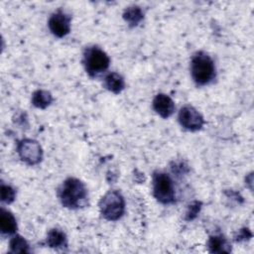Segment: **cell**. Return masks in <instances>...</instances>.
Returning a JSON list of instances; mask_svg holds the SVG:
<instances>
[{
    "label": "cell",
    "instance_id": "6da1fadb",
    "mask_svg": "<svg viewBox=\"0 0 254 254\" xmlns=\"http://www.w3.org/2000/svg\"><path fill=\"white\" fill-rule=\"evenodd\" d=\"M59 197L63 206L78 209L87 204L88 192L85 185L76 178H67L59 190Z\"/></svg>",
    "mask_w": 254,
    "mask_h": 254
},
{
    "label": "cell",
    "instance_id": "7a4b0ae2",
    "mask_svg": "<svg viewBox=\"0 0 254 254\" xmlns=\"http://www.w3.org/2000/svg\"><path fill=\"white\" fill-rule=\"evenodd\" d=\"M190 75L195 84L202 86L213 81L216 76V67L211 57L202 52H196L190 60Z\"/></svg>",
    "mask_w": 254,
    "mask_h": 254
},
{
    "label": "cell",
    "instance_id": "3957f363",
    "mask_svg": "<svg viewBox=\"0 0 254 254\" xmlns=\"http://www.w3.org/2000/svg\"><path fill=\"white\" fill-rule=\"evenodd\" d=\"M82 64L87 74L94 77L104 72L109 67L110 59L99 47L91 46L84 50Z\"/></svg>",
    "mask_w": 254,
    "mask_h": 254
},
{
    "label": "cell",
    "instance_id": "277c9868",
    "mask_svg": "<svg viewBox=\"0 0 254 254\" xmlns=\"http://www.w3.org/2000/svg\"><path fill=\"white\" fill-rule=\"evenodd\" d=\"M99 211L106 220L120 219L125 212V199L121 192L118 190L107 191L99 201Z\"/></svg>",
    "mask_w": 254,
    "mask_h": 254
},
{
    "label": "cell",
    "instance_id": "5b68a950",
    "mask_svg": "<svg viewBox=\"0 0 254 254\" xmlns=\"http://www.w3.org/2000/svg\"><path fill=\"white\" fill-rule=\"evenodd\" d=\"M153 195L163 204L175 202L176 190L175 185L169 174L156 172L153 175Z\"/></svg>",
    "mask_w": 254,
    "mask_h": 254
},
{
    "label": "cell",
    "instance_id": "8992f818",
    "mask_svg": "<svg viewBox=\"0 0 254 254\" xmlns=\"http://www.w3.org/2000/svg\"><path fill=\"white\" fill-rule=\"evenodd\" d=\"M17 153L20 159L27 165L34 166L43 159V149L34 139H22L18 142Z\"/></svg>",
    "mask_w": 254,
    "mask_h": 254
},
{
    "label": "cell",
    "instance_id": "52a82bcc",
    "mask_svg": "<svg viewBox=\"0 0 254 254\" xmlns=\"http://www.w3.org/2000/svg\"><path fill=\"white\" fill-rule=\"evenodd\" d=\"M178 120L184 129L191 132L200 130L204 125L202 115L191 105H185L180 109Z\"/></svg>",
    "mask_w": 254,
    "mask_h": 254
},
{
    "label": "cell",
    "instance_id": "ba28073f",
    "mask_svg": "<svg viewBox=\"0 0 254 254\" xmlns=\"http://www.w3.org/2000/svg\"><path fill=\"white\" fill-rule=\"evenodd\" d=\"M48 27L54 36L64 38L70 32L71 17L65 11L59 9L50 16Z\"/></svg>",
    "mask_w": 254,
    "mask_h": 254
},
{
    "label": "cell",
    "instance_id": "9c48e42d",
    "mask_svg": "<svg viewBox=\"0 0 254 254\" xmlns=\"http://www.w3.org/2000/svg\"><path fill=\"white\" fill-rule=\"evenodd\" d=\"M153 109L162 118H169L176 109L174 100L165 93H158L153 99Z\"/></svg>",
    "mask_w": 254,
    "mask_h": 254
},
{
    "label": "cell",
    "instance_id": "30bf717a",
    "mask_svg": "<svg viewBox=\"0 0 254 254\" xmlns=\"http://www.w3.org/2000/svg\"><path fill=\"white\" fill-rule=\"evenodd\" d=\"M17 228H18L17 220H16L14 214L5 208H1L0 230H1L2 234H5V235L15 234L17 231Z\"/></svg>",
    "mask_w": 254,
    "mask_h": 254
},
{
    "label": "cell",
    "instance_id": "8fae6325",
    "mask_svg": "<svg viewBox=\"0 0 254 254\" xmlns=\"http://www.w3.org/2000/svg\"><path fill=\"white\" fill-rule=\"evenodd\" d=\"M207 248L210 253H229L231 251L230 244L226 238L220 234L209 236Z\"/></svg>",
    "mask_w": 254,
    "mask_h": 254
},
{
    "label": "cell",
    "instance_id": "7c38bea8",
    "mask_svg": "<svg viewBox=\"0 0 254 254\" xmlns=\"http://www.w3.org/2000/svg\"><path fill=\"white\" fill-rule=\"evenodd\" d=\"M103 84L107 90L115 94L120 93L125 88V80L123 76L114 71L106 74Z\"/></svg>",
    "mask_w": 254,
    "mask_h": 254
},
{
    "label": "cell",
    "instance_id": "4fadbf2b",
    "mask_svg": "<svg viewBox=\"0 0 254 254\" xmlns=\"http://www.w3.org/2000/svg\"><path fill=\"white\" fill-rule=\"evenodd\" d=\"M122 17L124 21L128 24V26L133 28L138 26L144 19V12L141 7L137 5H132L124 10Z\"/></svg>",
    "mask_w": 254,
    "mask_h": 254
},
{
    "label": "cell",
    "instance_id": "5bb4252c",
    "mask_svg": "<svg viewBox=\"0 0 254 254\" xmlns=\"http://www.w3.org/2000/svg\"><path fill=\"white\" fill-rule=\"evenodd\" d=\"M47 244L51 248H64L67 246L65 233L58 228H53L48 232Z\"/></svg>",
    "mask_w": 254,
    "mask_h": 254
},
{
    "label": "cell",
    "instance_id": "9a60e30c",
    "mask_svg": "<svg viewBox=\"0 0 254 254\" xmlns=\"http://www.w3.org/2000/svg\"><path fill=\"white\" fill-rule=\"evenodd\" d=\"M54 98L50 91L45 89H38L33 92L32 94V104L40 109H46L48 106H50L53 102Z\"/></svg>",
    "mask_w": 254,
    "mask_h": 254
},
{
    "label": "cell",
    "instance_id": "2e32d148",
    "mask_svg": "<svg viewBox=\"0 0 254 254\" xmlns=\"http://www.w3.org/2000/svg\"><path fill=\"white\" fill-rule=\"evenodd\" d=\"M9 248H10V252L12 253H29L30 252L28 242L23 236L19 234H16L12 237V239L9 242Z\"/></svg>",
    "mask_w": 254,
    "mask_h": 254
},
{
    "label": "cell",
    "instance_id": "e0dca14e",
    "mask_svg": "<svg viewBox=\"0 0 254 254\" xmlns=\"http://www.w3.org/2000/svg\"><path fill=\"white\" fill-rule=\"evenodd\" d=\"M0 193H1V200L7 204L12 203L16 197V190L10 185H6L4 183L1 184Z\"/></svg>",
    "mask_w": 254,
    "mask_h": 254
},
{
    "label": "cell",
    "instance_id": "ac0fdd59",
    "mask_svg": "<svg viewBox=\"0 0 254 254\" xmlns=\"http://www.w3.org/2000/svg\"><path fill=\"white\" fill-rule=\"evenodd\" d=\"M199 209H200V202H198V201L192 202L189 206V209L187 211V219L188 220L193 219L197 215V213L199 212Z\"/></svg>",
    "mask_w": 254,
    "mask_h": 254
},
{
    "label": "cell",
    "instance_id": "d6986e66",
    "mask_svg": "<svg viewBox=\"0 0 254 254\" xmlns=\"http://www.w3.org/2000/svg\"><path fill=\"white\" fill-rule=\"evenodd\" d=\"M251 236H252V234H251L250 230H249L248 228H243V229L239 230V232H238V235L236 236V239H235V240H236V241L245 240L246 238H247V239H249Z\"/></svg>",
    "mask_w": 254,
    "mask_h": 254
}]
</instances>
